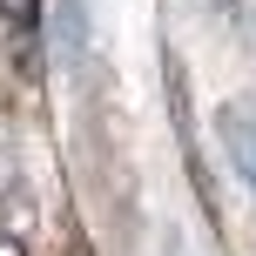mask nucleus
<instances>
[{
	"label": "nucleus",
	"mask_w": 256,
	"mask_h": 256,
	"mask_svg": "<svg viewBox=\"0 0 256 256\" xmlns=\"http://www.w3.org/2000/svg\"><path fill=\"white\" fill-rule=\"evenodd\" d=\"M222 128V142H230V155H236V168H243V182L256 189V102H230L216 115Z\"/></svg>",
	"instance_id": "f03ea898"
},
{
	"label": "nucleus",
	"mask_w": 256,
	"mask_h": 256,
	"mask_svg": "<svg viewBox=\"0 0 256 256\" xmlns=\"http://www.w3.org/2000/svg\"><path fill=\"white\" fill-rule=\"evenodd\" d=\"M0 27H7V54L27 81L48 74V0H0Z\"/></svg>",
	"instance_id": "f257e3e1"
},
{
	"label": "nucleus",
	"mask_w": 256,
	"mask_h": 256,
	"mask_svg": "<svg viewBox=\"0 0 256 256\" xmlns=\"http://www.w3.org/2000/svg\"><path fill=\"white\" fill-rule=\"evenodd\" d=\"M0 256H20V243H14V236H0Z\"/></svg>",
	"instance_id": "7ed1b4c3"
}]
</instances>
